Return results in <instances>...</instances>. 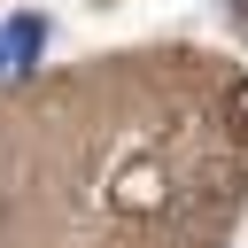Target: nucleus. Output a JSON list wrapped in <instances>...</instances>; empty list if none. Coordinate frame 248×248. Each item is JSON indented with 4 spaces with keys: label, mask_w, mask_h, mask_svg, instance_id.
I'll return each instance as SVG.
<instances>
[{
    "label": "nucleus",
    "mask_w": 248,
    "mask_h": 248,
    "mask_svg": "<svg viewBox=\"0 0 248 248\" xmlns=\"http://www.w3.org/2000/svg\"><path fill=\"white\" fill-rule=\"evenodd\" d=\"M232 116H240V140H248V85H232V101H225Z\"/></svg>",
    "instance_id": "1"
},
{
    "label": "nucleus",
    "mask_w": 248,
    "mask_h": 248,
    "mask_svg": "<svg viewBox=\"0 0 248 248\" xmlns=\"http://www.w3.org/2000/svg\"><path fill=\"white\" fill-rule=\"evenodd\" d=\"M0 70H8V39H0Z\"/></svg>",
    "instance_id": "2"
}]
</instances>
